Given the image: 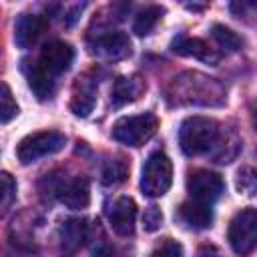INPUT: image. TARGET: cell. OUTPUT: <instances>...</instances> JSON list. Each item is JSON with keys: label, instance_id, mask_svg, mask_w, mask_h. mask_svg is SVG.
Segmentation results:
<instances>
[{"label": "cell", "instance_id": "obj_1", "mask_svg": "<svg viewBox=\"0 0 257 257\" xmlns=\"http://www.w3.org/2000/svg\"><path fill=\"white\" fill-rule=\"evenodd\" d=\"M167 94L173 104L219 106L225 100V88L215 78H209L201 72H185L173 78Z\"/></svg>", "mask_w": 257, "mask_h": 257}, {"label": "cell", "instance_id": "obj_2", "mask_svg": "<svg viewBox=\"0 0 257 257\" xmlns=\"http://www.w3.org/2000/svg\"><path fill=\"white\" fill-rule=\"evenodd\" d=\"M223 128L215 118L209 116H187L179 128V145L185 155L197 157L211 153L221 137Z\"/></svg>", "mask_w": 257, "mask_h": 257}, {"label": "cell", "instance_id": "obj_3", "mask_svg": "<svg viewBox=\"0 0 257 257\" xmlns=\"http://www.w3.org/2000/svg\"><path fill=\"white\" fill-rule=\"evenodd\" d=\"M173 183V163L171 159L161 153L155 151L149 155V159L145 161L143 173H141V191L143 195L155 199V197H163Z\"/></svg>", "mask_w": 257, "mask_h": 257}, {"label": "cell", "instance_id": "obj_4", "mask_svg": "<svg viewBox=\"0 0 257 257\" xmlns=\"http://www.w3.org/2000/svg\"><path fill=\"white\" fill-rule=\"evenodd\" d=\"M64 145H66V137L60 131H38V133L26 135L18 143L16 157L22 165H30L42 157H48V155L62 151Z\"/></svg>", "mask_w": 257, "mask_h": 257}, {"label": "cell", "instance_id": "obj_5", "mask_svg": "<svg viewBox=\"0 0 257 257\" xmlns=\"http://www.w3.org/2000/svg\"><path fill=\"white\" fill-rule=\"evenodd\" d=\"M157 126L159 120L153 112L122 116L112 126V139L128 147H143L157 133Z\"/></svg>", "mask_w": 257, "mask_h": 257}, {"label": "cell", "instance_id": "obj_6", "mask_svg": "<svg viewBox=\"0 0 257 257\" xmlns=\"http://www.w3.org/2000/svg\"><path fill=\"white\" fill-rule=\"evenodd\" d=\"M229 245L231 249L245 257L257 249V209H241L229 223Z\"/></svg>", "mask_w": 257, "mask_h": 257}, {"label": "cell", "instance_id": "obj_7", "mask_svg": "<svg viewBox=\"0 0 257 257\" xmlns=\"http://www.w3.org/2000/svg\"><path fill=\"white\" fill-rule=\"evenodd\" d=\"M187 191H189L191 199L201 201V203H207V205H213L223 195L225 183H223V179L217 173L199 169V171H193L189 175V179H187Z\"/></svg>", "mask_w": 257, "mask_h": 257}, {"label": "cell", "instance_id": "obj_8", "mask_svg": "<svg viewBox=\"0 0 257 257\" xmlns=\"http://www.w3.org/2000/svg\"><path fill=\"white\" fill-rule=\"evenodd\" d=\"M108 225L116 235H133L135 221H137V203L131 197H118L106 207Z\"/></svg>", "mask_w": 257, "mask_h": 257}, {"label": "cell", "instance_id": "obj_9", "mask_svg": "<svg viewBox=\"0 0 257 257\" xmlns=\"http://www.w3.org/2000/svg\"><path fill=\"white\" fill-rule=\"evenodd\" d=\"M74 60V48L64 42V40H52L48 44H44L40 56H38V62L56 78L58 74L66 72L70 68Z\"/></svg>", "mask_w": 257, "mask_h": 257}, {"label": "cell", "instance_id": "obj_10", "mask_svg": "<svg viewBox=\"0 0 257 257\" xmlns=\"http://www.w3.org/2000/svg\"><path fill=\"white\" fill-rule=\"evenodd\" d=\"M96 92H98V82L90 72L78 76L72 88L70 110L76 116H88L96 104Z\"/></svg>", "mask_w": 257, "mask_h": 257}, {"label": "cell", "instance_id": "obj_11", "mask_svg": "<svg viewBox=\"0 0 257 257\" xmlns=\"http://www.w3.org/2000/svg\"><path fill=\"white\" fill-rule=\"evenodd\" d=\"M90 52L98 58L106 60H120L131 54V40L124 32H106L96 36V40L90 44Z\"/></svg>", "mask_w": 257, "mask_h": 257}, {"label": "cell", "instance_id": "obj_12", "mask_svg": "<svg viewBox=\"0 0 257 257\" xmlns=\"http://www.w3.org/2000/svg\"><path fill=\"white\" fill-rule=\"evenodd\" d=\"M68 209H86L90 203V185L88 179L84 177H74V179H60L56 193H54Z\"/></svg>", "mask_w": 257, "mask_h": 257}, {"label": "cell", "instance_id": "obj_13", "mask_svg": "<svg viewBox=\"0 0 257 257\" xmlns=\"http://www.w3.org/2000/svg\"><path fill=\"white\" fill-rule=\"evenodd\" d=\"M48 22L44 16L38 14H20L14 22V42L20 48H30L34 46L40 36L44 34Z\"/></svg>", "mask_w": 257, "mask_h": 257}, {"label": "cell", "instance_id": "obj_14", "mask_svg": "<svg viewBox=\"0 0 257 257\" xmlns=\"http://www.w3.org/2000/svg\"><path fill=\"white\" fill-rule=\"evenodd\" d=\"M88 239V225L84 219H68L58 229L60 253L64 257H72Z\"/></svg>", "mask_w": 257, "mask_h": 257}, {"label": "cell", "instance_id": "obj_15", "mask_svg": "<svg viewBox=\"0 0 257 257\" xmlns=\"http://www.w3.org/2000/svg\"><path fill=\"white\" fill-rule=\"evenodd\" d=\"M171 50L179 56H191V58H197V60H203V62H209V64H217L219 62V54L201 38H195V36H177L173 42H171Z\"/></svg>", "mask_w": 257, "mask_h": 257}, {"label": "cell", "instance_id": "obj_16", "mask_svg": "<svg viewBox=\"0 0 257 257\" xmlns=\"http://www.w3.org/2000/svg\"><path fill=\"white\" fill-rule=\"evenodd\" d=\"M179 221L183 225H187L189 229H197V231L207 229L213 223V209L207 203L189 199L179 209Z\"/></svg>", "mask_w": 257, "mask_h": 257}, {"label": "cell", "instance_id": "obj_17", "mask_svg": "<svg viewBox=\"0 0 257 257\" xmlns=\"http://www.w3.org/2000/svg\"><path fill=\"white\" fill-rule=\"evenodd\" d=\"M24 72H26L28 86H30V90L34 92V96H36L38 100H46V98H50V96L54 94L56 80H54V76H52L38 60L32 62L30 66H26Z\"/></svg>", "mask_w": 257, "mask_h": 257}, {"label": "cell", "instance_id": "obj_18", "mask_svg": "<svg viewBox=\"0 0 257 257\" xmlns=\"http://www.w3.org/2000/svg\"><path fill=\"white\" fill-rule=\"evenodd\" d=\"M145 92V80L141 76H120L114 80L110 90V102L112 106H122L126 102L137 100Z\"/></svg>", "mask_w": 257, "mask_h": 257}, {"label": "cell", "instance_id": "obj_19", "mask_svg": "<svg viewBox=\"0 0 257 257\" xmlns=\"http://www.w3.org/2000/svg\"><path fill=\"white\" fill-rule=\"evenodd\" d=\"M165 14V8L163 6H147L145 10H141L135 18V24H133V32L139 34V36H147L153 32V28L157 26V22L163 18Z\"/></svg>", "mask_w": 257, "mask_h": 257}, {"label": "cell", "instance_id": "obj_20", "mask_svg": "<svg viewBox=\"0 0 257 257\" xmlns=\"http://www.w3.org/2000/svg\"><path fill=\"white\" fill-rule=\"evenodd\" d=\"M128 177V163L124 159H108L102 167V183L108 187L124 183Z\"/></svg>", "mask_w": 257, "mask_h": 257}, {"label": "cell", "instance_id": "obj_21", "mask_svg": "<svg viewBox=\"0 0 257 257\" xmlns=\"http://www.w3.org/2000/svg\"><path fill=\"white\" fill-rule=\"evenodd\" d=\"M211 36H213V40H215L223 50H227V52H235V50H239V48L243 46V38H241L237 32H233L231 28L223 26V24H213Z\"/></svg>", "mask_w": 257, "mask_h": 257}, {"label": "cell", "instance_id": "obj_22", "mask_svg": "<svg viewBox=\"0 0 257 257\" xmlns=\"http://www.w3.org/2000/svg\"><path fill=\"white\" fill-rule=\"evenodd\" d=\"M18 114V104L12 96V90L6 82H2V96H0V120L2 124H8Z\"/></svg>", "mask_w": 257, "mask_h": 257}, {"label": "cell", "instance_id": "obj_23", "mask_svg": "<svg viewBox=\"0 0 257 257\" xmlns=\"http://www.w3.org/2000/svg\"><path fill=\"white\" fill-rule=\"evenodd\" d=\"M237 189L247 197H255L257 195V169H253V167L239 169V173H237Z\"/></svg>", "mask_w": 257, "mask_h": 257}, {"label": "cell", "instance_id": "obj_24", "mask_svg": "<svg viewBox=\"0 0 257 257\" xmlns=\"http://www.w3.org/2000/svg\"><path fill=\"white\" fill-rule=\"evenodd\" d=\"M151 257H183V247L175 239H163L153 249Z\"/></svg>", "mask_w": 257, "mask_h": 257}, {"label": "cell", "instance_id": "obj_25", "mask_svg": "<svg viewBox=\"0 0 257 257\" xmlns=\"http://www.w3.org/2000/svg\"><path fill=\"white\" fill-rule=\"evenodd\" d=\"M0 185H2V211H6L10 207V203L14 201L16 197V183L14 179L8 175V173H2L0 175Z\"/></svg>", "mask_w": 257, "mask_h": 257}, {"label": "cell", "instance_id": "obj_26", "mask_svg": "<svg viewBox=\"0 0 257 257\" xmlns=\"http://www.w3.org/2000/svg\"><path fill=\"white\" fill-rule=\"evenodd\" d=\"M163 223V213L159 207H147L145 209V215H143V225H145V231H157Z\"/></svg>", "mask_w": 257, "mask_h": 257}, {"label": "cell", "instance_id": "obj_27", "mask_svg": "<svg viewBox=\"0 0 257 257\" xmlns=\"http://www.w3.org/2000/svg\"><path fill=\"white\" fill-rule=\"evenodd\" d=\"M253 118H255V126H257V102H255V108H253Z\"/></svg>", "mask_w": 257, "mask_h": 257}, {"label": "cell", "instance_id": "obj_28", "mask_svg": "<svg viewBox=\"0 0 257 257\" xmlns=\"http://www.w3.org/2000/svg\"><path fill=\"white\" fill-rule=\"evenodd\" d=\"M253 6H255V8H257V2H253Z\"/></svg>", "mask_w": 257, "mask_h": 257}]
</instances>
